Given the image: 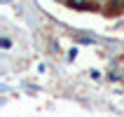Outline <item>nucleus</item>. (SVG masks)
<instances>
[{
	"label": "nucleus",
	"mask_w": 124,
	"mask_h": 117,
	"mask_svg": "<svg viewBox=\"0 0 124 117\" xmlns=\"http://www.w3.org/2000/svg\"><path fill=\"white\" fill-rule=\"evenodd\" d=\"M68 5H70V7H80V9H87V7H91V5H89V0H68Z\"/></svg>",
	"instance_id": "f257e3e1"
},
{
	"label": "nucleus",
	"mask_w": 124,
	"mask_h": 117,
	"mask_svg": "<svg viewBox=\"0 0 124 117\" xmlns=\"http://www.w3.org/2000/svg\"><path fill=\"white\" fill-rule=\"evenodd\" d=\"M108 2H112V0H94V5H108Z\"/></svg>",
	"instance_id": "f03ea898"
},
{
	"label": "nucleus",
	"mask_w": 124,
	"mask_h": 117,
	"mask_svg": "<svg viewBox=\"0 0 124 117\" xmlns=\"http://www.w3.org/2000/svg\"><path fill=\"white\" fill-rule=\"evenodd\" d=\"M2 2H9V0H2Z\"/></svg>",
	"instance_id": "7ed1b4c3"
}]
</instances>
